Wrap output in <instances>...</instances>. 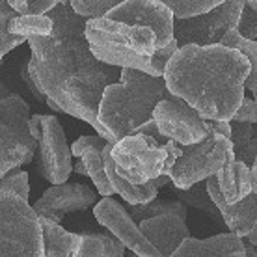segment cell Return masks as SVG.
I'll return each mask as SVG.
<instances>
[{"label":"cell","mask_w":257,"mask_h":257,"mask_svg":"<svg viewBox=\"0 0 257 257\" xmlns=\"http://www.w3.org/2000/svg\"><path fill=\"white\" fill-rule=\"evenodd\" d=\"M2 190H10L15 192L17 196H21L23 199L28 201L30 198V185H28V174L23 170H12L10 174H6L0 179V192Z\"/></svg>","instance_id":"cell-28"},{"label":"cell","mask_w":257,"mask_h":257,"mask_svg":"<svg viewBox=\"0 0 257 257\" xmlns=\"http://www.w3.org/2000/svg\"><path fill=\"white\" fill-rule=\"evenodd\" d=\"M30 133L38 140V172L52 185H62L73 172L71 148L67 146L64 128L58 117L34 114L30 117Z\"/></svg>","instance_id":"cell-10"},{"label":"cell","mask_w":257,"mask_h":257,"mask_svg":"<svg viewBox=\"0 0 257 257\" xmlns=\"http://www.w3.org/2000/svg\"><path fill=\"white\" fill-rule=\"evenodd\" d=\"M8 32L21 38H32V36H51L52 19L49 15H17L10 21Z\"/></svg>","instance_id":"cell-24"},{"label":"cell","mask_w":257,"mask_h":257,"mask_svg":"<svg viewBox=\"0 0 257 257\" xmlns=\"http://www.w3.org/2000/svg\"><path fill=\"white\" fill-rule=\"evenodd\" d=\"M246 257H257V250H255V246L253 244H246Z\"/></svg>","instance_id":"cell-35"},{"label":"cell","mask_w":257,"mask_h":257,"mask_svg":"<svg viewBox=\"0 0 257 257\" xmlns=\"http://www.w3.org/2000/svg\"><path fill=\"white\" fill-rule=\"evenodd\" d=\"M52 19L51 36H32L28 45L32 56L26 62L28 73L62 112L90 123L97 135L116 144L99 121V104L110 84L119 82L121 67L104 64L90 49L84 15L71 4L60 2L47 13Z\"/></svg>","instance_id":"cell-1"},{"label":"cell","mask_w":257,"mask_h":257,"mask_svg":"<svg viewBox=\"0 0 257 257\" xmlns=\"http://www.w3.org/2000/svg\"><path fill=\"white\" fill-rule=\"evenodd\" d=\"M246 4H248V6H251V8H255V10H257V0H246Z\"/></svg>","instance_id":"cell-37"},{"label":"cell","mask_w":257,"mask_h":257,"mask_svg":"<svg viewBox=\"0 0 257 257\" xmlns=\"http://www.w3.org/2000/svg\"><path fill=\"white\" fill-rule=\"evenodd\" d=\"M19 15H45L60 4V0H8Z\"/></svg>","instance_id":"cell-29"},{"label":"cell","mask_w":257,"mask_h":257,"mask_svg":"<svg viewBox=\"0 0 257 257\" xmlns=\"http://www.w3.org/2000/svg\"><path fill=\"white\" fill-rule=\"evenodd\" d=\"M60 2H62V4H69V0H60Z\"/></svg>","instance_id":"cell-38"},{"label":"cell","mask_w":257,"mask_h":257,"mask_svg":"<svg viewBox=\"0 0 257 257\" xmlns=\"http://www.w3.org/2000/svg\"><path fill=\"white\" fill-rule=\"evenodd\" d=\"M90 49L97 58L117 67H133L155 77H164L170 58L179 49L177 39L166 47L157 45V34L148 26L127 25L108 17H95L86 23Z\"/></svg>","instance_id":"cell-3"},{"label":"cell","mask_w":257,"mask_h":257,"mask_svg":"<svg viewBox=\"0 0 257 257\" xmlns=\"http://www.w3.org/2000/svg\"><path fill=\"white\" fill-rule=\"evenodd\" d=\"M41 231H43V244H45V255L43 257H73L80 244V233H69L64 227L47 218L39 216Z\"/></svg>","instance_id":"cell-20"},{"label":"cell","mask_w":257,"mask_h":257,"mask_svg":"<svg viewBox=\"0 0 257 257\" xmlns=\"http://www.w3.org/2000/svg\"><path fill=\"white\" fill-rule=\"evenodd\" d=\"M170 97H174V93L168 90L164 77H155L133 67H121L119 82L110 84L103 93L99 104V121L114 140L119 142L153 119L155 106Z\"/></svg>","instance_id":"cell-4"},{"label":"cell","mask_w":257,"mask_h":257,"mask_svg":"<svg viewBox=\"0 0 257 257\" xmlns=\"http://www.w3.org/2000/svg\"><path fill=\"white\" fill-rule=\"evenodd\" d=\"M73 170L77 172V174H82V175H86V168H84V162L82 161H78L75 166H73Z\"/></svg>","instance_id":"cell-36"},{"label":"cell","mask_w":257,"mask_h":257,"mask_svg":"<svg viewBox=\"0 0 257 257\" xmlns=\"http://www.w3.org/2000/svg\"><path fill=\"white\" fill-rule=\"evenodd\" d=\"M231 142L237 161L253 166L257 159V136H253V125L244 121H231Z\"/></svg>","instance_id":"cell-22"},{"label":"cell","mask_w":257,"mask_h":257,"mask_svg":"<svg viewBox=\"0 0 257 257\" xmlns=\"http://www.w3.org/2000/svg\"><path fill=\"white\" fill-rule=\"evenodd\" d=\"M250 60L238 49L183 45L164 71L168 90L185 99L203 119L231 121L244 99Z\"/></svg>","instance_id":"cell-2"},{"label":"cell","mask_w":257,"mask_h":257,"mask_svg":"<svg viewBox=\"0 0 257 257\" xmlns=\"http://www.w3.org/2000/svg\"><path fill=\"white\" fill-rule=\"evenodd\" d=\"M108 144L106 138L103 136H80L73 146H71V153L73 157H78L84 162L86 168V175L91 177L93 185L97 187L101 196H112L116 192L112 183H110L106 170H104V159H103V149Z\"/></svg>","instance_id":"cell-18"},{"label":"cell","mask_w":257,"mask_h":257,"mask_svg":"<svg viewBox=\"0 0 257 257\" xmlns=\"http://www.w3.org/2000/svg\"><path fill=\"white\" fill-rule=\"evenodd\" d=\"M30 117L25 99L0 82V179L36 155L38 140L30 133Z\"/></svg>","instance_id":"cell-6"},{"label":"cell","mask_w":257,"mask_h":257,"mask_svg":"<svg viewBox=\"0 0 257 257\" xmlns=\"http://www.w3.org/2000/svg\"><path fill=\"white\" fill-rule=\"evenodd\" d=\"M220 43L225 47H231V49H238L246 58L250 60V75L246 77L244 88L250 90L251 93H257V41L255 39L242 38L237 28H231L222 38Z\"/></svg>","instance_id":"cell-23"},{"label":"cell","mask_w":257,"mask_h":257,"mask_svg":"<svg viewBox=\"0 0 257 257\" xmlns=\"http://www.w3.org/2000/svg\"><path fill=\"white\" fill-rule=\"evenodd\" d=\"M138 225L142 233L151 240V244L161 251L162 257H172L181 242L190 237L187 225V205L183 201L172 211L142 220Z\"/></svg>","instance_id":"cell-16"},{"label":"cell","mask_w":257,"mask_h":257,"mask_svg":"<svg viewBox=\"0 0 257 257\" xmlns=\"http://www.w3.org/2000/svg\"><path fill=\"white\" fill-rule=\"evenodd\" d=\"M172 257H246V242L237 233H220L211 238H185Z\"/></svg>","instance_id":"cell-17"},{"label":"cell","mask_w":257,"mask_h":257,"mask_svg":"<svg viewBox=\"0 0 257 257\" xmlns=\"http://www.w3.org/2000/svg\"><path fill=\"white\" fill-rule=\"evenodd\" d=\"M216 181L225 201L229 203H237L253 190L251 168L246 162L237 161L235 155H231L224 166L216 172Z\"/></svg>","instance_id":"cell-19"},{"label":"cell","mask_w":257,"mask_h":257,"mask_svg":"<svg viewBox=\"0 0 257 257\" xmlns=\"http://www.w3.org/2000/svg\"><path fill=\"white\" fill-rule=\"evenodd\" d=\"M19 15V13H17ZM17 15H0V62H4V56H6L8 52L13 51L15 47L23 45L25 41H28L26 38H21V36H13V34L8 32V25H10V21L13 17H17Z\"/></svg>","instance_id":"cell-30"},{"label":"cell","mask_w":257,"mask_h":257,"mask_svg":"<svg viewBox=\"0 0 257 257\" xmlns=\"http://www.w3.org/2000/svg\"><path fill=\"white\" fill-rule=\"evenodd\" d=\"M97 194L88 185L82 183H62L54 185L43 192V196L34 203V211L39 216L62 222L65 214L77 211H86L91 205H95Z\"/></svg>","instance_id":"cell-14"},{"label":"cell","mask_w":257,"mask_h":257,"mask_svg":"<svg viewBox=\"0 0 257 257\" xmlns=\"http://www.w3.org/2000/svg\"><path fill=\"white\" fill-rule=\"evenodd\" d=\"M104 17L127 25L148 26L157 34V45L166 47L174 39L175 15L162 0H125Z\"/></svg>","instance_id":"cell-12"},{"label":"cell","mask_w":257,"mask_h":257,"mask_svg":"<svg viewBox=\"0 0 257 257\" xmlns=\"http://www.w3.org/2000/svg\"><path fill=\"white\" fill-rule=\"evenodd\" d=\"M153 119L164 138L185 146L203 140L209 133L207 119H203L198 110L192 108L185 99L177 95L162 99L155 106Z\"/></svg>","instance_id":"cell-11"},{"label":"cell","mask_w":257,"mask_h":257,"mask_svg":"<svg viewBox=\"0 0 257 257\" xmlns=\"http://www.w3.org/2000/svg\"><path fill=\"white\" fill-rule=\"evenodd\" d=\"M207 136L196 144L185 146L174 140V162L168 168V177L175 188L187 190L196 183L216 175L225 161L235 155L231 138L218 133L212 125V119H207Z\"/></svg>","instance_id":"cell-5"},{"label":"cell","mask_w":257,"mask_h":257,"mask_svg":"<svg viewBox=\"0 0 257 257\" xmlns=\"http://www.w3.org/2000/svg\"><path fill=\"white\" fill-rule=\"evenodd\" d=\"M253 95H255V103H257V93H253Z\"/></svg>","instance_id":"cell-40"},{"label":"cell","mask_w":257,"mask_h":257,"mask_svg":"<svg viewBox=\"0 0 257 257\" xmlns=\"http://www.w3.org/2000/svg\"><path fill=\"white\" fill-rule=\"evenodd\" d=\"M246 0H224L201 15L174 21V38L183 45H214L231 28H237Z\"/></svg>","instance_id":"cell-9"},{"label":"cell","mask_w":257,"mask_h":257,"mask_svg":"<svg viewBox=\"0 0 257 257\" xmlns=\"http://www.w3.org/2000/svg\"><path fill=\"white\" fill-rule=\"evenodd\" d=\"M175 196H177L185 205H192V207H196V209H201V211H205L207 214H209L211 218L216 220V222H224L220 209L214 205V201H212L209 192H207V183L205 185L196 183L194 187L187 188V190L175 188Z\"/></svg>","instance_id":"cell-25"},{"label":"cell","mask_w":257,"mask_h":257,"mask_svg":"<svg viewBox=\"0 0 257 257\" xmlns=\"http://www.w3.org/2000/svg\"><path fill=\"white\" fill-rule=\"evenodd\" d=\"M125 244L112 233H80V244L73 257H123Z\"/></svg>","instance_id":"cell-21"},{"label":"cell","mask_w":257,"mask_h":257,"mask_svg":"<svg viewBox=\"0 0 257 257\" xmlns=\"http://www.w3.org/2000/svg\"><path fill=\"white\" fill-rule=\"evenodd\" d=\"M207 183V192L214 201V205L218 207L222 212L225 225L237 233L238 237L248 238V242L257 246V192L251 190L246 198H242L237 203H229L225 201L224 194L218 187L216 175H211Z\"/></svg>","instance_id":"cell-15"},{"label":"cell","mask_w":257,"mask_h":257,"mask_svg":"<svg viewBox=\"0 0 257 257\" xmlns=\"http://www.w3.org/2000/svg\"><path fill=\"white\" fill-rule=\"evenodd\" d=\"M39 214L15 192H0V257H43Z\"/></svg>","instance_id":"cell-7"},{"label":"cell","mask_w":257,"mask_h":257,"mask_svg":"<svg viewBox=\"0 0 257 257\" xmlns=\"http://www.w3.org/2000/svg\"><path fill=\"white\" fill-rule=\"evenodd\" d=\"M251 181H253V192H257V159L255 164L251 166Z\"/></svg>","instance_id":"cell-34"},{"label":"cell","mask_w":257,"mask_h":257,"mask_svg":"<svg viewBox=\"0 0 257 257\" xmlns=\"http://www.w3.org/2000/svg\"><path fill=\"white\" fill-rule=\"evenodd\" d=\"M112 157L121 177L135 185H144L164 175L170 149L168 140L161 142L155 136L135 133L114 144Z\"/></svg>","instance_id":"cell-8"},{"label":"cell","mask_w":257,"mask_h":257,"mask_svg":"<svg viewBox=\"0 0 257 257\" xmlns=\"http://www.w3.org/2000/svg\"><path fill=\"white\" fill-rule=\"evenodd\" d=\"M238 34L246 39H257V10L246 4L237 25Z\"/></svg>","instance_id":"cell-31"},{"label":"cell","mask_w":257,"mask_h":257,"mask_svg":"<svg viewBox=\"0 0 257 257\" xmlns=\"http://www.w3.org/2000/svg\"><path fill=\"white\" fill-rule=\"evenodd\" d=\"M231 121H244V123H257V103L255 99H248L244 97L242 103L238 106V110L235 112Z\"/></svg>","instance_id":"cell-32"},{"label":"cell","mask_w":257,"mask_h":257,"mask_svg":"<svg viewBox=\"0 0 257 257\" xmlns=\"http://www.w3.org/2000/svg\"><path fill=\"white\" fill-rule=\"evenodd\" d=\"M125 0H69V4L78 15H84L86 19L104 17L110 10H114Z\"/></svg>","instance_id":"cell-27"},{"label":"cell","mask_w":257,"mask_h":257,"mask_svg":"<svg viewBox=\"0 0 257 257\" xmlns=\"http://www.w3.org/2000/svg\"><path fill=\"white\" fill-rule=\"evenodd\" d=\"M131 257H140V255H136L135 251H133V253H131Z\"/></svg>","instance_id":"cell-39"},{"label":"cell","mask_w":257,"mask_h":257,"mask_svg":"<svg viewBox=\"0 0 257 257\" xmlns=\"http://www.w3.org/2000/svg\"><path fill=\"white\" fill-rule=\"evenodd\" d=\"M2 64H4V62H0V65H2Z\"/></svg>","instance_id":"cell-41"},{"label":"cell","mask_w":257,"mask_h":257,"mask_svg":"<svg viewBox=\"0 0 257 257\" xmlns=\"http://www.w3.org/2000/svg\"><path fill=\"white\" fill-rule=\"evenodd\" d=\"M93 214H95L99 224L110 229L125 244V248L135 251L136 255L162 257L161 251L157 250L151 244V240L142 233L140 225L136 224V220L131 216V212L121 203H117L116 199L104 196L99 203H95Z\"/></svg>","instance_id":"cell-13"},{"label":"cell","mask_w":257,"mask_h":257,"mask_svg":"<svg viewBox=\"0 0 257 257\" xmlns=\"http://www.w3.org/2000/svg\"><path fill=\"white\" fill-rule=\"evenodd\" d=\"M21 78H23V82H25L26 86H28V90L32 91V95L36 97L38 101H41V103L45 101V103H47V99H49V97H47L45 93H43V91L39 90V86H38V84L34 82L32 75L28 73V65H26V64L23 65V69H21Z\"/></svg>","instance_id":"cell-33"},{"label":"cell","mask_w":257,"mask_h":257,"mask_svg":"<svg viewBox=\"0 0 257 257\" xmlns=\"http://www.w3.org/2000/svg\"><path fill=\"white\" fill-rule=\"evenodd\" d=\"M162 2L174 12L175 19H188L220 6L224 0H162Z\"/></svg>","instance_id":"cell-26"}]
</instances>
